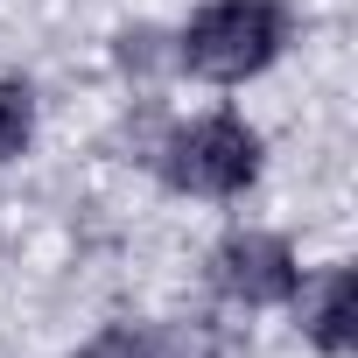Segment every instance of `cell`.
Segmentation results:
<instances>
[{
  "instance_id": "1",
  "label": "cell",
  "mask_w": 358,
  "mask_h": 358,
  "mask_svg": "<svg viewBox=\"0 0 358 358\" xmlns=\"http://www.w3.org/2000/svg\"><path fill=\"white\" fill-rule=\"evenodd\" d=\"M288 8L281 0H204L176 36V71L204 85H246L288 50Z\"/></svg>"
},
{
  "instance_id": "3",
  "label": "cell",
  "mask_w": 358,
  "mask_h": 358,
  "mask_svg": "<svg viewBox=\"0 0 358 358\" xmlns=\"http://www.w3.org/2000/svg\"><path fill=\"white\" fill-rule=\"evenodd\" d=\"M204 274H211V288L225 295V302H239V309H281V302H295V288H302V260H295V246L281 239V232H225L218 246H211V260H204Z\"/></svg>"
},
{
  "instance_id": "5",
  "label": "cell",
  "mask_w": 358,
  "mask_h": 358,
  "mask_svg": "<svg viewBox=\"0 0 358 358\" xmlns=\"http://www.w3.org/2000/svg\"><path fill=\"white\" fill-rule=\"evenodd\" d=\"M36 141V92L22 78H0V162H15Z\"/></svg>"
},
{
  "instance_id": "6",
  "label": "cell",
  "mask_w": 358,
  "mask_h": 358,
  "mask_svg": "<svg viewBox=\"0 0 358 358\" xmlns=\"http://www.w3.org/2000/svg\"><path fill=\"white\" fill-rule=\"evenodd\" d=\"M113 64H120L127 78H155V71H176V36H162V29H127V36L113 43Z\"/></svg>"
},
{
  "instance_id": "7",
  "label": "cell",
  "mask_w": 358,
  "mask_h": 358,
  "mask_svg": "<svg viewBox=\"0 0 358 358\" xmlns=\"http://www.w3.org/2000/svg\"><path fill=\"white\" fill-rule=\"evenodd\" d=\"M78 358H162V351H155V330L106 323L99 337H85V344H78Z\"/></svg>"
},
{
  "instance_id": "2",
  "label": "cell",
  "mask_w": 358,
  "mask_h": 358,
  "mask_svg": "<svg viewBox=\"0 0 358 358\" xmlns=\"http://www.w3.org/2000/svg\"><path fill=\"white\" fill-rule=\"evenodd\" d=\"M155 169H162V183L183 190V197H239V190L260 183V134L239 113H204L190 127L162 134Z\"/></svg>"
},
{
  "instance_id": "4",
  "label": "cell",
  "mask_w": 358,
  "mask_h": 358,
  "mask_svg": "<svg viewBox=\"0 0 358 358\" xmlns=\"http://www.w3.org/2000/svg\"><path fill=\"white\" fill-rule=\"evenodd\" d=\"M295 309H302V337L323 358H344L358 344V281H351V267H323L316 281H302Z\"/></svg>"
}]
</instances>
